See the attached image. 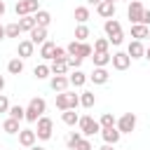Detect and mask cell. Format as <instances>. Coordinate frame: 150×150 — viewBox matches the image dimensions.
<instances>
[{
	"label": "cell",
	"instance_id": "21",
	"mask_svg": "<svg viewBox=\"0 0 150 150\" xmlns=\"http://www.w3.org/2000/svg\"><path fill=\"white\" fill-rule=\"evenodd\" d=\"M68 80H70V84H73V87H82V84H84V82H87L89 77H87V75H84V73H82L80 68H75V70H73V73L68 75Z\"/></svg>",
	"mask_w": 150,
	"mask_h": 150
},
{
	"label": "cell",
	"instance_id": "25",
	"mask_svg": "<svg viewBox=\"0 0 150 150\" xmlns=\"http://www.w3.org/2000/svg\"><path fill=\"white\" fill-rule=\"evenodd\" d=\"M7 70H9L12 75H21V73H23V59H19V56L12 59V61L7 63Z\"/></svg>",
	"mask_w": 150,
	"mask_h": 150
},
{
	"label": "cell",
	"instance_id": "8",
	"mask_svg": "<svg viewBox=\"0 0 150 150\" xmlns=\"http://www.w3.org/2000/svg\"><path fill=\"white\" fill-rule=\"evenodd\" d=\"M110 63H112V68H115V70H127V68L131 66V56H129L127 52H115Z\"/></svg>",
	"mask_w": 150,
	"mask_h": 150
},
{
	"label": "cell",
	"instance_id": "45",
	"mask_svg": "<svg viewBox=\"0 0 150 150\" xmlns=\"http://www.w3.org/2000/svg\"><path fill=\"white\" fill-rule=\"evenodd\" d=\"M2 89H5V77L0 75V94H2Z\"/></svg>",
	"mask_w": 150,
	"mask_h": 150
},
{
	"label": "cell",
	"instance_id": "18",
	"mask_svg": "<svg viewBox=\"0 0 150 150\" xmlns=\"http://www.w3.org/2000/svg\"><path fill=\"white\" fill-rule=\"evenodd\" d=\"M103 28H105V35L108 38H112V35H117V33H122V26H120V21L112 16V19H105V23H103Z\"/></svg>",
	"mask_w": 150,
	"mask_h": 150
},
{
	"label": "cell",
	"instance_id": "14",
	"mask_svg": "<svg viewBox=\"0 0 150 150\" xmlns=\"http://www.w3.org/2000/svg\"><path fill=\"white\" fill-rule=\"evenodd\" d=\"M89 80H91L94 84H105V82L110 80V73H108L105 68H94L91 75H89Z\"/></svg>",
	"mask_w": 150,
	"mask_h": 150
},
{
	"label": "cell",
	"instance_id": "41",
	"mask_svg": "<svg viewBox=\"0 0 150 150\" xmlns=\"http://www.w3.org/2000/svg\"><path fill=\"white\" fill-rule=\"evenodd\" d=\"M141 23L150 26V9H145V12H143V19H141Z\"/></svg>",
	"mask_w": 150,
	"mask_h": 150
},
{
	"label": "cell",
	"instance_id": "26",
	"mask_svg": "<svg viewBox=\"0 0 150 150\" xmlns=\"http://www.w3.org/2000/svg\"><path fill=\"white\" fill-rule=\"evenodd\" d=\"M49 68H52V75H66V70H68V61H59V59H54Z\"/></svg>",
	"mask_w": 150,
	"mask_h": 150
},
{
	"label": "cell",
	"instance_id": "19",
	"mask_svg": "<svg viewBox=\"0 0 150 150\" xmlns=\"http://www.w3.org/2000/svg\"><path fill=\"white\" fill-rule=\"evenodd\" d=\"M148 33H150V28L145 23H131V38L134 40H143V38H148Z\"/></svg>",
	"mask_w": 150,
	"mask_h": 150
},
{
	"label": "cell",
	"instance_id": "6",
	"mask_svg": "<svg viewBox=\"0 0 150 150\" xmlns=\"http://www.w3.org/2000/svg\"><path fill=\"white\" fill-rule=\"evenodd\" d=\"M122 134H131L134 129H136V115L134 112H124L120 120H117V124H115Z\"/></svg>",
	"mask_w": 150,
	"mask_h": 150
},
{
	"label": "cell",
	"instance_id": "10",
	"mask_svg": "<svg viewBox=\"0 0 150 150\" xmlns=\"http://www.w3.org/2000/svg\"><path fill=\"white\" fill-rule=\"evenodd\" d=\"M127 54H129L131 59H143V56H145V47H143V42H141V40H131L129 47H127Z\"/></svg>",
	"mask_w": 150,
	"mask_h": 150
},
{
	"label": "cell",
	"instance_id": "7",
	"mask_svg": "<svg viewBox=\"0 0 150 150\" xmlns=\"http://www.w3.org/2000/svg\"><path fill=\"white\" fill-rule=\"evenodd\" d=\"M143 12H145L143 2H141V0H131V5H129V9H127V16H129V21H131V23H141Z\"/></svg>",
	"mask_w": 150,
	"mask_h": 150
},
{
	"label": "cell",
	"instance_id": "40",
	"mask_svg": "<svg viewBox=\"0 0 150 150\" xmlns=\"http://www.w3.org/2000/svg\"><path fill=\"white\" fill-rule=\"evenodd\" d=\"M108 40H110V45H122L124 35H122V33H117V35H112V38H108Z\"/></svg>",
	"mask_w": 150,
	"mask_h": 150
},
{
	"label": "cell",
	"instance_id": "23",
	"mask_svg": "<svg viewBox=\"0 0 150 150\" xmlns=\"http://www.w3.org/2000/svg\"><path fill=\"white\" fill-rule=\"evenodd\" d=\"M61 120H63V124H68V127H75V124L80 122V117H77V112H75L73 108L63 110V112H61Z\"/></svg>",
	"mask_w": 150,
	"mask_h": 150
},
{
	"label": "cell",
	"instance_id": "12",
	"mask_svg": "<svg viewBox=\"0 0 150 150\" xmlns=\"http://www.w3.org/2000/svg\"><path fill=\"white\" fill-rule=\"evenodd\" d=\"M35 138H38V134H35L33 129H21V131H19V143H21L23 148L35 145Z\"/></svg>",
	"mask_w": 150,
	"mask_h": 150
},
{
	"label": "cell",
	"instance_id": "27",
	"mask_svg": "<svg viewBox=\"0 0 150 150\" xmlns=\"http://www.w3.org/2000/svg\"><path fill=\"white\" fill-rule=\"evenodd\" d=\"M2 131H5V134H19V131H21V129H19V120L7 117L5 124H2Z\"/></svg>",
	"mask_w": 150,
	"mask_h": 150
},
{
	"label": "cell",
	"instance_id": "3",
	"mask_svg": "<svg viewBox=\"0 0 150 150\" xmlns=\"http://www.w3.org/2000/svg\"><path fill=\"white\" fill-rule=\"evenodd\" d=\"M40 9V0H16L14 12L16 16H26V14H35Z\"/></svg>",
	"mask_w": 150,
	"mask_h": 150
},
{
	"label": "cell",
	"instance_id": "13",
	"mask_svg": "<svg viewBox=\"0 0 150 150\" xmlns=\"http://www.w3.org/2000/svg\"><path fill=\"white\" fill-rule=\"evenodd\" d=\"M33 45H42V42H47V28L45 26H35L33 30H30V38H28Z\"/></svg>",
	"mask_w": 150,
	"mask_h": 150
},
{
	"label": "cell",
	"instance_id": "50",
	"mask_svg": "<svg viewBox=\"0 0 150 150\" xmlns=\"http://www.w3.org/2000/svg\"><path fill=\"white\" fill-rule=\"evenodd\" d=\"M110 2H115V0H110Z\"/></svg>",
	"mask_w": 150,
	"mask_h": 150
},
{
	"label": "cell",
	"instance_id": "47",
	"mask_svg": "<svg viewBox=\"0 0 150 150\" xmlns=\"http://www.w3.org/2000/svg\"><path fill=\"white\" fill-rule=\"evenodd\" d=\"M89 5H98V2H103V0H87Z\"/></svg>",
	"mask_w": 150,
	"mask_h": 150
},
{
	"label": "cell",
	"instance_id": "28",
	"mask_svg": "<svg viewBox=\"0 0 150 150\" xmlns=\"http://www.w3.org/2000/svg\"><path fill=\"white\" fill-rule=\"evenodd\" d=\"M49 73H52V68H49L47 63H40V66H35V68H33V75H35L38 80H45V77H49Z\"/></svg>",
	"mask_w": 150,
	"mask_h": 150
},
{
	"label": "cell",
	"instance_id": "17",
	"mask_svg": "<svg viewBox=\"0 0 150 150\" xmlns=\"http://www.w3.org/2000/svg\"><path fill=\"white\" fill-rule=\"evenodd\" d=\"M91 61H94V68H105V66L112 61V56H110L108 52H94Z\"/></svg>",
	"mask_w": 150,
	"mask_h": 150
},
{
	"label": "cell",
	"instance_id": "35",
	"mask_svg": "<svg viewBox=\"0 0 150 150\" xmlns=\"http://www.w3.org/2000/svg\"><path fill=\"white\" fill-rule=\"evenodd\" d=\"M19 33H21V26H19V23L5 26V35H7V38H19Z\"/></svg>",
	"mask_w": 150,
	"mask_h": 150
},
{
	"label": "cell",
	"instance_id": "36",
	"mask_svg": "<svg viewBox=\"0 0 150 150\" xmlns=\"http://www.w3.org/2000/svg\"><path fill=\"white\" fill-rule=\"evenodd\" d=\"M108 47H110V40L108 38H98L94 42V52H108Z\"/></svg>",
	"mask_w": 150,
	"mask_h": 150
},
{
	"label": "cell",
	"instance_id": "5",
	"mask_svg": "<svg viewBox=\"0 0 150 150\" xmlns=\"http://www.w3.org/2000/svg\"><path fill=\"white\" fill-rule=\"evenodd\" d=\"M52 131H54V122L42 115V117L38 120V129H35L38 138H40V141H49V138H52Z\"/></svg>",
	"mask_w": 150,
	"mask_h": 150
},
{
	"label": "cell",
	"instance_id": "4",
	"mask_svg": "<svg viewBox=\"0 0 150 150\" xmlns=\"http://www.w3.org/2000/svg\"><path fill=\"white\" fill-rule=\"evenodd\" d=\"M80 131H82V136H94V134H98L101 131V124L94 120V117H89V115H84V117H80Z\"/></svg>",
	"mask_w": 150,
	"mask_h": 150
},
{
	"label": "cell",
	"instance_id": "34",
	"mask_svg": "<svg viewBox=\"0 0 150 150\" xmlns=\"http://www.w3.org/2000/svg\"><path fill=\"white\" fill-rule=\"evenodd\" d=\"M87 38H89V28H87L84 23H80V26L75 28V40H77V42H84Z\"/></svg>",
	"mask_w": 150,
	"mask_h": 150
},
{
	"label": "cell",
	"instance_id": "29",
	"mask_svg": "<svg viewBox=\"0 0 150 150\" xmlns=\"http://www.w3.org/2000/svg\"><path fill=\"white\" fill-rule=\"evenodd\" d=\"M80 141H82V131H70V134H68V138H66V145H68L70 150H75Z\"/></svg>",
	"mask_w": 150,
	"mask_h": 150
},
{
	"label": "cell",
	"instance_id": "24",
	"mask_svg": "<svg viewBox=\"0 0 150 150\" xmlns=\"http://www.w3.org/2000/svg\"><path fill=\"white\" fill-rule=\"evenodd\" d=\"M33 16H35V21H38V26H45V28H47V26L52 23V14H49L47 9H38V12L33 14Z\"/></svg>",
	"mask_w": 150,
	"mask_h": 150
},
{
	"label": "cell",
	"instance_id": "15",
	"mask_svg": "<svg viewBox=\"0 0 150 150\" xmlns=\"http://www.w3.org/2000/svg\"><path fill=\"white\" fill-rule=\"evenodd\" d=\"M68 84H70V80H68L66 75H54V77L49 80V87H52L54 91H66Z\"/></svg>",
	"mask_w": 150,
	"mask_h": 150
},
{
	"label": "cell",
	"instance_id": "20",
	"mask_svg": "<svg viewBox=\"0 0 150 150\" xmlns=\"http://www.w3.org/2000/svg\"><path fill=\"white\" fill-rule=\"evenodd\" d=\"M54 49H56V45H54L52 40H47V42L40 45V56L47 59V61H52V59H54Z\"/></svg>",
	"mask_w": 150,
	"mask_h": 150
},
{
	"label": "cell",
	"instance_id": "16",
	"mask_svg": "<svg viewBox=\"0 0 150 150\" xmlns=\"http://www.w3.org/2000/svg\"><path fill=\"white\" fill-rule=\"evenodd\" d=\"M33 49H35V45L30 40H21L16 47V54H19V59H28V56H33Z\"/></svg>",
	"mask_w": 150,
	"mask_h": 150
},
{
	"label": "cell",
	"instance_id": "11",
	"mask_svg": "<svg viewBox=\"0 0 150 150\" xmlns=\"http://www.w3.org/2000/svg\"><path fill=\"white\" fill-rule=\"evenodd\" d=\"M96 12H98L103 19H112V16H115V2L103 0V2H98V5H96Z\"/></svg>",
	"mask_w": 150,
	"mask_h": 150
},
{
	"label": "cell",
	"instance_id": "31",
	"mask_svg": "<svg viewBox=\"0 0 150 150\" xmlns=\"http://www.w3.org/2000/svg\"><path fill=\"white\" fill-rule=\"evenodd\" d=\"M96 103V96H94V91H82V96H80V105H84V108H91Z\"/></svg>",
	"mask_w": 150,
	"mask_h": 150
},
{
	"label": "cell",
	"instance_id": "49",
	"mask_svg": "<svg viewBox=\"0 0 150 150\" xmlns=\"http://www.w3.org/2000/svg\"><path fill=\"white\" fill-rule=\"evenodd\" d=\"M148 40H150V33H148Z\"/></svg>",
	"mask_w": 150,
	"mask_h": 150
},
{
	"label": "cell",
	"instance_id": "33",
	"mask_svg": "<svg viewBox=\"0 0 150 150\" xmlns=\"http://www.w3.org/2000/svg\"><path fill=\"white\" fill-rule=\"evenodd\" d=\"M98 124H101V129H103V127H115V124H117V120H115V115H112V112H103V115H101V120H98Z\"/></svg>",
	"mask_w": 150,
	"mask_h": 150
},
{
	"label": "cell",
	"instance_id": "42",
	"mask_svg": "<svg viewBox=\"0 0 150 150\" xmlns=\"http://www.w3.org/2000/svg\"><path fill=\"white\" fill-rule=\"evenodd\" d=\"M5 12H7V5H5V0H0V16H5Z\"/></svg>",
	"mask_w": 150,
	"mask_h": 150
},
{
	"label": "cell",
	"instance_id": "30",
	"mask_svg": "<svg viewBox=\"0 0 150 150\" xmlns=\"http://www.w3.org/2000/svg\"><path fill=\"white\" fill-rule=\"evenodd\" d=\"M75 21L77 23H87L89 21V7H75Z\"/></svg>",
	"mask_w": 150,
	"mask_h": 150
},
{
	"label": "cell",
	"instance_id": "37",
	"mask_svg": "<svg viewBox=\"0 0 150 150\" xmlns=\"http://www.w3.org/2000/svg\"><path fill=\"white\" fill-rule=\"evenodd\" d=\"M80 66H82V59H80V56H68V68L75 70V68H80Z\"/></svg>",
	"mask_w": 150,
	"mask_h": 150
},
{
	"label": "cell",
	"instance_id": "39",
	"mask_svg": "<svg viewBox=\"0 0 150 150\" xmlns=\"http://www.w3.org/2000/svg\"><path fill=\"white\" fill-rule=\"evenodd\" d=\"M75 150H94V148H91V143H89L87 138H82V141L77 143V148H75Z\"/></svg>",
	"mask_w": 150,
	"mask_h": 150
},
{
	"label": "cell",
	"instance_id": "2",
	"mask_svg": "<svg viewBox=\"0 0 150 150\" xmlns=\"http://www.w3.org/2000/svg\"><path fill=\"white\" fill-rule=\"evenodd\" d=\"M66 49H68V56H80V59H84V56H91V54H94L91 45H87V42H77V40H73Z\"/></svg>",
	"mask_w": 150,
	"mask_h": 150
},
{
	"label": "cell",
	"instance_id": "38",
	"mask_svg": "<svg viewBox=\"0 0 150 150\" xmlns=\"http://www.w3.org/2000/svg\"><path fill=\"white\" fill-rule=\"evenodd\" d=\"M0 112H9V101L5 94H0Z\"/></svg>",
	"mask_w": 150,
	"mask_h": 150
},
{
	"label": "cell",
	"instance_id": "48",
	"mask_svg": "<svg viewBox=\"0 0 150 150\" xmlns=\"http://www.w3.org/2000/svg\"><path fill=\"white\" fill-rule=\"evenodd\" d=\"M143 59H148V61H150V47L145 49V56H143Z\"/></svg>",
	"mask_w": 150,
	"mask_h": 150
},
{
	"label": "cell",
	"instance_id": "32",
	"mask_svg": "<svg viewBox=\"0 0 150 150\" xmlns=\"http://www.w3.org/2000/svg\"><path fill=\"white\" fill-rule=\"evenodd\" d=\"M9 117H14V120H26V108H21V105H9Z\"/></svg>",
	"mask_w": 150,
	"mask_h": 150
},
{
	"label": "cell",
	"instance_id": "44",
	"mask_svg": "<svg viewBox=\"0 0 150 150\" xmlns=\"http://www.w3.org/2000/svg\"><path fill=\"white\" fill-rule=\"evenodd\" d=\"M5 38H7V35H5V26L0 23V40H5Z\"/></svg>",
	"mask_w": 150,
	"mask_h": 150
},
{
	"label": "cell",
	"instance_id": "43",
	"mask_svg": "<svg viewBox=\"0 0 150 150\" xmlns=\"http://www.w3.org/2000/svg\"><path fill=\"white\" fill-rule=\"evenodd\" d=\"M98 150H115V145H110V143H105V145H101Z\"/></svg>",
	"mask_w": 150,
	"mask_h": 150
},
{
	"label": "cell",
	"instance_id": "1",
	"mask_svg": "<svg viewBox=\"0 0 150 150\" xmlns=\"http://www.w3.org/2000/svg\"><path fill=\"white\" fill-rule=\"evenodd\" d=\"M80 105V96L77 94H70V91H59L56 94V108L63 112V110H68V108H77Z\"/></svg>",
	"mask_w": 150,
	"mask_h": 150
},
{
	"label": "cell",
	"instance_id": "22",
	"mask_svg": "<svg viewBox=\"0 0 150 150\" xmlns=\"http://www.w3.org/2000/svg\"><path fill=\"white\" fill-rule=\"evenodd\" d=\"M19 26H21V30L30 33V30L38 26V21H35V16H33V14H26V16H21V19H19Z\"/></svg>",
	"mask_w": 150,
	"mask_h": 150
},
{
	"label": "cell",
	"instance_id": "9",
	"mask_svg": "<svg viewBox=\"0 0 150 150\" xmlns=\"http://www.w3.org/2000/svg\"><path fill=\"white\" fill-rule=\"evenodd\" d=\"M101 136H103V141H105V143H110V145H117V141H120L122 131H120L117 127H103V129H101Z\"/></svg>",
	"mask_w": 150,
	"mask_h": 150
},
{
	"label": "cell",
	"instance_id": "46",
	"mask_svg": "<svg viewBox=\"0 0 150 150\" xmlns=\"http://www.w3.org/2000/svg\"><path fill=\"white\" fill-rule=\"evenodd\" d=\"M28 150H45V148H42V145H30Z\"/></svg>",
	"mask_w": 150,
	"mask_h": 150
}]
</instances>
